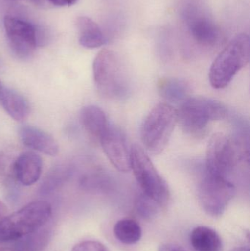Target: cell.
Returning a JSON list of instances; mask_svg holds the SVG:
<instances>
[{"instance_id": "cell-26", "label": "cell", "mask_w": 250, "mask_h": 251, "mask_svg": "<svg viewBox=\"0 0 250 251\" xmlns=\"http://www.w3.org/2000/svg\"><path fill=\"white\" fill-rule=\"evenodd\" d=\"M8 215V209L7 206L3 202L0 201V222Z\"/></svg>"}, {"instance_id": "cell-4", "label": "cell", "mask_w": 250, "mask_h": 251, "mask_svg": "<svg viewBox=\"0 0 250 251\" xmlns=\"http://www.w3.org/2000/svg\"><path fill=\"white\" fill-rule=\"evenodd\" d=\"M178 123L182 129L195 137L206 132L208 125L223 120L227 116L226 106L220 101L206 97H189L177 110Z\"/></svg>"}, {"instance_id": "cell-20", "label": "cell", "mask_w": 250, "mask_h": 251, "mask_svg": "<svg viewBox=\"0 0 250 251\" xmlns=\"http://www.w3.org/2000/svg\"><path fill=\"white\" fill-rule=\"evenodd\" d=\"M73 174V167L68 165H59L54 167L44 178L41 186V192L44 194L52 193L61 187Z\"/></svg>"}, {"instance_id": "cell-2", "label": "cell", "mask_w": 250, "mask_h": 251, "mask_svg": "<svg viewBox=\"0 0 250 251\" xmlns=\"http://www.w3.org/2000/svg\"><path fill=\"white\" fill-rule=\"evenodd\" d=\"M93 78L99 94L108 100H120L127 97L129 79L118 56L103 50L93 62Z\"/></svg>"}, {"instance_id": "cell-25", "label": "cell", "mask_w": 250, "mask_h": 251, "mask_svg": "<svg viewBox=\"0 0 250 251\" xmlns=\"http://www.w3.org/2000/svg\"><path fill=\"white\" fill-rule=\"evenodd\" d=\"M159 251H186L177 245L173 243H166L160 246Z\"/></svg>"}, {"instance_id": "cell-9", "label": "cell", "mask_w": 250, "mask_h": 251, "mask_svg": "<svg viewBox=\"0 0 250 251\" xmlns=\"http://www.w3.org/2000/svg\"><path fill=\"white\" fill-rule=\"evenodd\" d=\"M4 26L10 50L20 59L29 58L38 47V26L14 15H7Z\"/></svg>"}, {"instance_id": "cell-29", "label": "cell", "mask_w": 250, "mask_h": 251, "mask_svg": "<svg viewBox=\"0 0 250 251\" xmlns=\"http://www.w3.org/2000/svg\"><path fill=\"white\" fill-rule=\"evenodd\" d=\"M4 85H3L2 82L0 80V97H1V93H2L3 89H4Z\"/></svg>"}, {"instance_id": "cell-7", "label": "cell", "mask_w": 250, "mask_h": 251, "mask_svg": "<svg viewBox=\"0 0 250 251\" xmlns=\"http://www.w3.org/2000/svg\"><path fill=\"white\" fill-rule=\"evenodd\" d=\"M249 158V153L233 139L223 133H216L208 142L205 172L227 178L231 176L240 159Z\"/></svg>"}, {"instance_id": "cell-10", "label": "cell", "mask_w": 250, "mask_h": 251, "mask_svg": "<svg viewBox=\"0 0 250 251\" xmlns=\"http://www.w3.org/2000/svg\"><path fill=\"white\" fill-rule=\"evenodd\" d=\"M98 141L106 156L117 171L123 173L131 171V149L120 128L110 124Z\"/></svg>"}, {"instance_id": "cell-11", "label": "cell", "mask_w": 250, "mask_h": 251, "mask_svg": "<svg viewBox=\"0 0 250 251\" xmlns=\"http://www.w3.org/2000/svg\"><path fill=\"white\" fill-rule=\"evenodd\" d=\"M186 26L189 35L197 44L204 47H214L221 38V32L211 18L197 9L186 11Z\"/></svg>"}, {"instance_id": "cell-3", "label": "cell", "mask_w": 250, "mask_h": 251, "mask_svg": "<svg viewBox=\"0 0 250 251\" xmlns=\"http://www.w3.org/2000/svg\"><path fill=\"white\" fill-rule=\"evenodd\" d=\"M51 206L43 201L28 203L0 222V243L13 241L37 232L51 218Z\"/></svg>"}, {"instance_id": "cell-18", "label": "cell", "mask_w": 250, "mask_h": 251, "mask_svg": "<svg viewBox=\"0 0 250 251\" xmlns=\"http://www.w3.org/2000/svg\"><path fill=\"white\" fill-rule=\"evenodd\" d=\"M159 91L167 102L182 104L189 97V86L184 80L167 78L159 81Z\"/></svg>"}, {"instance_id": "cell-28", "label": "cell", "mask_w": 250, "mask_h": 251, "mask_svg": "<svg viewBox=\"0 0 250 251\" xmlns=\"http://www.w3.org/2000/svg\"><path fill=\"white\" fill-rule=\"evenodd\" d=\"M0 251H18L12 248H0Z\"/></svg>"}, {"instance_id": "cell-24", "label": "cell", "mask_w": 250, "mask_h": 251, "mask_svg": "<svg viewBox=\"0 0 250 251\" xmlns=\"http://www.w3.org/2000/svg\"><path fill=\"white\" fill-rule=\"evenodd\" d=\"M45 2H48L52 5L57 7H65L74 4L77 0H45Z\"/></svg>"}, {"instance_id": "cell-8", "label": "cell", "mask_w": 250, "mask_h": 251, "mask_svg": "<svg viewBox=\"0 0 250 251\" xmlns=\"http://www.w3.org/2000/svg\"><path fill=\"white\" fill-rule=\"evenodd\" d=\"M236 194L233 183L223 177L205 172L198 186V199L204 212L210 216H221Z\"/></svg>"}, {"instance_id": "cell-22", "label": "cell", "mask_w": 250, "mask_h": 251, "mask_svg": "<svg viewBox=\"0 0 250 251\" xmlns=\"http://www.w3.org/2000/svg\"><path fill=\"white\" fill-rule=\"evenodd\" d=\"M135 206H136L138 215H140L141 218L145 220H151L155 218L156 215L158 214L159 211L161 208L157 202L142 193L136 198Z\"/></svg>"}, {"instance_id": "cell-21", "label": "cell", "mask_w": 250, "mask_h": 251, "mask_svg": "<svg viewBox=\"0 0 250 251\" xmlns=\"http://www.w3.org/2000/svg\"><path fill=\"white\" fill-rule=\"evenodd\" d=\"M113 233L117 240L123 244L133 245L140 240L142 229L135 220L123 219L117 221L113 228Z\"/></svg>"}, {"instance_id": "cell-13", "label": "cell", "mask_w": 250, "mask_h": 251, "mask_svg": "<svg viewBox=\"0 0 250 251\" xmlns=\"http://www.w3.org/2000/svg\"><path fill=\"white\" fill-rule=\"evenodd\" d=\"M21 141L24 146L41 153L54 156L58 153L56 140L45 131L30 125H22L19 128Z\"/></svg>"}, {"instance_id": "cell-15", "label": "cell", "mask_w": 250, "mask_h": 251, "mask_svg": "<svg viewBox=\"0 0 250 251\" xmlns=\"http://www.w3.org/2000/svg\"><path fill=\"white\" fill-rule=\"evenodd\" d=\"M80 121L85 131L98 140L110 125L105 113L95 105L86 106L82 109Z\"/></svg>"}, {"instance_id": "cell-5", "label": "cell", "mask_w": 250, "mask_h": 251, "mask_svg": "<svg viewBox=\"0 0 250 251\" xmlns=\"http://www.w3.org/2000/svg\"><path fill=\"white\" fill-rule=\"evenodd\" d=\"M178 124L177 110L168 103L156 105L141 127V140L146 150L154 155L165 149Z\"/></svg>"}, {"instance_id": "cell-23", "label": "cell", "mask_w": 250, "mask_h": 251, "mask_svg": "<svg viewBox=\"0 0 250 251\" xmlns=\"http://www.w3.org/2000/svg\"><path fill=\"white\" fill-rule=\"evenodd\" d=\"M71 251H109L104 245L95 240H86L76 244Z\"/></svg>"}, {"instance_id": "cell-17", "label": "cell", "mask_w": 250, "mask_h": 251, "mask_svg": "<svg viewBox=\"0 0 250 251\" xmlns=\"http://www.w3.org/2000/svg\"><path fill=\"white\" fill-rule=\"evenodd\" d=\"M190 243L195 251H222L223 249L220 235L208 227L194 228L190 234Z\"/></svg>"}, {"instance_id": "cell-1", "label": "cell", "mask_w": 250, "mask_h": 251, "mask_svg": "<svg viewBox=\"0 0 250 251\" xmlns=\"http://www.w3.org/2000/svg\"><path fill=\"white\" fill-rule=\"evenodd\" d=\"M250 41L248 34H238L216 57L209 71V80L215 89H223L235 75L249 63Z\"/></svg>"}, {"instance_id": "cell-6", "label": "cell", "mask_w": 250, "mask_h": 251, "mask_svg": "<svg viewBox=\"0 0 250 251\" xmlns=\"http://www.w3.org/2000/svg\"><path fill=\"white\" fill-rule=\"evenodd\" d=\"M131 170L133 171L142 193L161 208L167 206L170 197L168 185L139 145L135 144L131 148Z\"/></svg>"}, {"instance_id": "cell-14", "label": "cell", "mask_w": 250, "mask_h": 251, "mask_svg": "<svg viewBox=\"0 0 250 251\" xmlns=\"http://www.w3.org/2000/svg\"><path fill=\"white\" fill-rule=\"evenodd\" d=\"M0 105L12 119L17 122L26 119L30 112L26 99L20 93L5 86L0 97Z\"/></svg>"}, {"instance_id": "cell-30", "label": "cell", "mask_w": 250, "mask_h": 251, "mask_svg": "<svg viewBox=\"0 0 250 251\" xmlns=\"http://www.w3.org/2000/svg\"><path fill=\"white\" fill-rule=\"evenodd\" d=\"M14 1H16V0H14ZM29 1H32V2L35 3L36 1V0H29Z\"/></svg>"}, {"instance_id": "cell-19", "label": "cell", "mask_w": 250, "mask_h": 251, "mask_svg": "<svg viewBox=\"0 0 250 251\" xmlns=\"http://www.w3.org/2000/svg\"><path fill=\"white\" fill-rule=\"evenodd\" d=\"M80 186L90 193H106L113 188V181L104 170L95 168L82 176Z\"/></svg>"}, {"instance_id": "cell-12", "label": "cell", "mask_w": 250, "mask_h": 251, "mask_svg": "<svg viewBox=\"0 0 250 251\" xmlns=\"http://www.w3.org/2000/svg\"><path fill=\"white\" fill-rule=\"evenodd\" d=\"M43 161L35 152L26 151L21 153L13 162L12 174L15 179L24 186L36 183L42 172Z\"/></svg>"}, {"instance_id": "cell-27", "label": "cell", "mask_w": 250, "mask_h": 251, "mask_svg": "<svg viewBox=\"0 0 250 251\" xmlns=\"http://www.w3.org/2000/svg\"><path fill=\"white\" fill-rule=\"evenodd\" d=\"M230 251H250V249L248 247L242 246V247L234 248V249H232V250Z\"/></svg>"}, {"instance_id": "cell-16", "label": "cell", "mask_w": 250, "mask_h": 251, "mask_svg": "<svg viewBox=\"0 0 250 251\" xmlns=\"http://www.w3.org/2000/svg\"><path fill=\"white\" fill-rule=\"evenodd\" d=\"M79 32V44L88 49H95L102 47L107 39L101 28L92 19L87 16H80L76 21Z\"/></svg>"}]
</instances>
